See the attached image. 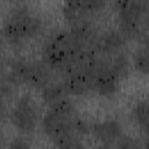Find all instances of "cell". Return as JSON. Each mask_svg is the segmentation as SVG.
Here are the masks:
<instances>
[{
  "instance_id": "cell-4",
  "label": "cell",
  "mask_w": 149,
  "mask_h": 149,
  "mask_svg": "<svg viewBox=\"0 0 149 149\" xmlns=\"http://www.w3.org/2000/svg\"><path fill=\"white\" fill-rule=\"evenodd\" d=\"M62 83L68 95L81 97L93 91L94 71L86 68H74L62 76Z\"/></svg>"
},
{
  "instance_id": "cell-13",
  "label": "cell",
  "mask_w": 149,
  "mask_h": 149,
  "mask_svg": "<svg viewBox=\"0 0 149 149\" xmlns=\"http://www.w3.org/2000/svg\"><path fill=\"white\" fill-rule=\"evenodd\" d=\"M132 114L134 122L140 128H142L143 132L149 128V100H141L136 102Z\"/></svg>"
},
{
  "instance_id": "cell-5",
  "label": "cell",
  "mask_w": 149,
  "mask_h": 149,
  "mask_svg": "<svg viewBox=\"0 0 149 149\" xmlns=\"http://www.w3.org/2000/svg\"><path fill=\"white\" fill-rule=\"evenodd\" d=\"M74 116L68 118V116L58 114L55 111L49 108V111L45 112V114L43 115L42 121H41V127H42L43 134L52 143H56L57 141L62 140L63 137H65L68 135L74 134V132L72 129V119Z\"/></svg>"
},
{
  "instance_id": "cell-14",
  "label": "cell",
  "mask_w": 149,
  "mask_h": 149,
  "mask_svg": "<svg viewBox=\"0 0 149 149\" xmlns=\"http://www.w3.org/2000/svg\"><path fill=\"white\" fill-rule=\"evenodd\" d=\"M133 66L143 76H149V50L139 47L133 54Z\"/></svg>"
},
{
  "instance_id": "cell-20",
  "label": "cell",
  "mask_w": 149,
  "mask_h": 149,
  "mask_svg": "<svg viewBox=\"0 0 149 149\" xmlns=\"http://www.w3.org/2000/svg\"><path fill=\"white\" fill-rule=\"evenodd\" d=\"M139 43H140L141 47H143V48H146V49L149 50V33H148V34H144V35L140 38Z\"/></svg>"
},
{
  "instance_id": "cell-21",
  "label": "cell",
  "mask_w": 149,
  "mask_h": 149,
  "mask_svg": "<svg viewBox=\"0 0 149 149\" xmlns=\"http://www.w3.org/2000/svg\"><path fill=\"white\" fill-rule=\"evenodd\" d=\"M144 133H146V135H147V140H146L144 146H146V147H149V128H147V129L144 130Z\"/></svg>"
},
{
  "instance_id": "cell-19",
  "label": "cell",
  "mask_w": 149,
  "mask_h": 149,
  "mask_svg": "<svg viewBox=\"0 0 149 149\" xmlns=\"http://www.w3.org/2000/svg\"><path fill=\"white\" fill-rule=\"evenodd\" d=\"M31 144L27 141L26 137H15L14 140H12V142L8 144V148H13V149H20V148H28Z\"/></svg>"
},
{
  "instance_id": "cell-16",
  "label": "cell",
  "mask_w": 149,
  "mask_h": 149,
  "mask_svg": "<svg viewBox=\"0 0 149 149\" xmlns=\"http://www.w3.org/2000/svg\"><path fill=\"white\" fill-rule=\"evenodd\" d=\"M49 107H50V109L55 111L56 113L62 114V115L68 116V118H72V116H74V115H77V114H76V106H74V104L72 102V100H70L68 97H65V98L58 100L57 102L52 104V105L49 106Z\"/></svg>"
},
{
  "instance_id": "cell-22",
  "label": "cell",
  "mask_w": 149,
  "mask_h": 149,
  "mask_svg": "<svg viewBox=\"0 0 149 149\" xmlns=\"http://www.w3.org/2000/svg\"><path fill=\"white\" fill-rule=\"evenodd\" d=\"M7 1H12V0H7Z\"/></svg>"
},
{
  "instance_id": "cell-7",
  "label": "cell",
  "mask_w": 149,
  "mask_h": 149,
  "mask_svg": "<svg viewBox=\"0 0 149 149\" xmlns=\"http://www.w3.org/2000/svg\"><path fill=\"white\" fill-rule=\"evenodd\" d=\"M127 42L128 40L119 29H109L97 36L92 48L99 56L108 58L122 52L127 45Z\"/></svg>"
},
{
  "instance_id": "cell-17",
  "label": "cell",
  "mask_w": 149,
  "mask_h": 149,
  "mask_svg": "<svg viewBox=\"0 0 149 149\" xmlns=\"http://www.w3.org/2000/svg\"><path fill=\"white\" fill-rule=\"evenodd\" d=\"M72 129L74 132V134H77L80 137H84L88 134H91V129H92V125L88 123L86 120L79 118L78 115H76L72 119Z\"/></svg>"
},
{
  "instance_id": "cell-3",
  "label": "cell",
  "mask_w": 149,
  "mask_h": 149,
  "mask_svg": "<svg viewBox=\"0 0 149 149\" xmlns=\"http://www.w3.org/2000/svg\"><path fill=\"white\" fill-rule=\"evenodd\" d=\"M9 122L21 135H30L38 123V108L30 94L21 95L9 114Z\"/></svg>"
},
{
  "instance_id": "cell-6",
  "label": "cell",
  "mask_w": 149,
  "mask_h": 149,
  "mask_svg": "<svg viewBox=\"0 0 149 149\" xmlns=\"http://www.w3.org/2000/svg\"><path fill=\"white\" fill-rule=\"evenodd\" d=\"M120 83L121 80L111 70L107 58L100 56L94 73L93 91H95L101 97L112 98L118 92Z\"/></svg>"
},
{
  "instance_id": "cell-2",
  "label": "cell",
  "mask_w": 149,
  "mask_h": 149,
  "mask_svg": "<svg viewBox=\"0 0 149 149\" xmlns=\"http://www.w3.org/2000/svg\"><path fill=\"white\" fill-rule=\"evenodd\" d=\"M42 31V19L24 6L13 8L2 24L3 40L15 50L22 49L29 40L36 38Z\"/></svg>"
},
{
  "instance_id": "cell-15",
  "label": "cell",
  "mask_w": 149,
  "mask_h": 149,
  "mask_svg": "<svg viewBox=\"0 0 149 149\" xmlns=\"http://www.w3.org/2000/svg\"><path fill=\"white\" fill-rule=\"evenodd\" d=\"M63 1H64V5L84 9L93 15L102 10L107 2V0H63Z\"/></svg>"
},
{
  "instance_id": "cell-8",
  "label": "cell",
  "mask_w": 149,
  "mask_h": 149,
  "mask_svg": "<svg viewBox=\"0 0 149 149\" xmlns=\"http://www.w3.org/2000/svg\"><path fill=\"white\" fill-rule=\"evenodd\" d=\"M55 74L57 73L42 59L33 62L28 61L23 73V85L35 90H42L44 86L54 81Z\"/></svg>"
},
{
  "instance_id": "cell-12",
  "label": "cell",
  "mask_w": 149,
  "mask_h": 149,
  "mask_svg": "<svg viewBox=\"0 0 149 149\" xmlns=\"http://www.w3.org/2000/svg\"><path fill=\"white\" fill-rule=\"evenodd\" d=\"M62 14L64 20L70 24V27L86 22V21H91V16L93 15L84 9L69 6V5H64L62 7Z\"/></svg>"
},
{
  "instance_id": "cell-10",
  "label": "cell",
  "mask_w": 149,
  "mask_h": 149,
  "mask_svg": "<svg viewBox=\"0 0 149 149\" xmlns=\"http://www.w3.org/2000/svg\"><path fill=\"white\" fill-rule=\"evenodd\" d=\"M65 97H69V95L66 93V90H65L62 80H59V81L54 80L41 90V99L48 106H51L52 104L57 102L58 100H61Z\"/></svg>"
},
{
  "instance_id": "cell-9",
  "label": "cell",
  "mask_w": 149,
  "mask_h": 149,
  "mask_svg": "<svg viewBox=\"0 0 149 149\" xmlns=\"http://www.w3.org/2000/svg\"><path fill=\"white\" fill-rule=\"evenodd\" d=\"M91 134L95 141L100 142L102 146L114 147L116 141L123 135V129L119 121L109 119L93 123Z\"/></svg>"
},
{
  "instance_id": "cell-18",
  "label": "cell",
  "mask_w": 149,
  "mask_h": 149,
  "mask_svg": "<svg viewBox=\"0 0 149 149\" xmlns=\"http://www.w3.org/2000/svg\"><path fill=\"white\" fill-rule=\"evenodd\" d=\"M137 146H140V143H137L135 139H133V137L123 134L116 141V143H115L114 147H118V148H134V147H137Z\"/></svg>"
},
{
  "instance_id": "cell-1",
  "label": "cell",
  "mask_w": 149,
  "mask_h": 149,
  "mask_svg": "<svg viewBox=\"0 0 149 149\" xmlns=\"http://www.w3.org/2000/svg\"><path fill=\"white\" fill-rule=\"evenodd\" d=\"M86 49L71 30H58L50 35L41 49V59L56 73L71 71L80 52Z\"/></svg>"
},
{
  "instance_id": "cell-11",
  "label": "cell",
  "mask_w": 149,
  "mask_h": 149,
  "mask_svg": "<svg viewBox=\"0 0 149 149\" xmlns=\"http://www.w3.org/2000/svg\"><path fill=\"white\" fill-rule=\"evenodd\" d=\"M107 61H108V65H109L111 70L114 72V74L121 81L128 77L129 71H130V62L123 51L119 52L112 57H108Z\"/></svg>"
}]
</instances>
